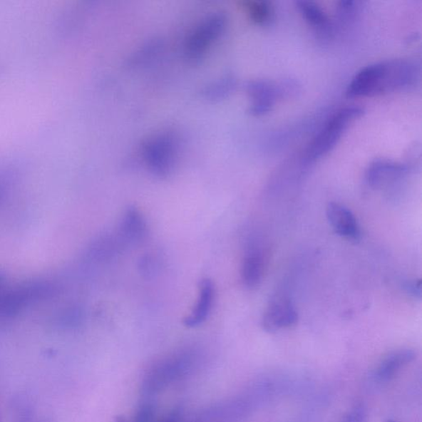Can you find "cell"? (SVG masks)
<instances>
[{
    "label": "cell",
    "instance_id": "1",
    "mask_svg": "<svg viewBox=\"0 0 422 422\" xmlns=\"http://www.w3.org/2000/svg\"><path fill=\"white\" fill-rule=\"evenodd\" d=\"M419 77L418 66L408 60L376 63L359 71L346 88L348 98L371 97L403 91Z\"/></svg>",
    "mask_w": 422,
    "mask_h": 422
},
{
    "label": "cell",
    "instance_id": "2",
    "mask_svg": "<svg viewBox=\"0 0 422 422\" xmlns=\"http://www.w3.org/2000/svg\"><path fill=\"white\" fill-rule=\"evenodd\" d=\"M363 114L364 109L356 106L337 110L309 147L308 160L315 161L328 154L339 143L348 126L355 120L360 118Z\"/></svg>",
    "mask_w": 422,
    "mask_h": 422
},
{
    "label": "cell",
    "instance_id": "3",
    "mask_svg": "<svg viewBox=\"0 0 422 422\" xmlns=\"http://www.w3.org/2000/svg\"><path fill=\"white\" fill-rule=\"evenodd\" d=\"M227 25L225 14H210L195 26L185 42L184 54L189 61L197 62L207 54L210 47L224 34Z\"/></svg>",
    "mask_w": 422,
    "mask_h": 422
},
{
    "label": "cell",
    "instance_id": "4",
    "mask_svg": "<svg viewBox=\"0 0 422 422\" xmlns=\"http://www.w3.org/2000/svg\"><path fill=\"white\" fill-rule=\"evenodd\" d=\"M177 142L171 134L161 133L150 137L142 149L146 166L160 177L170 176L175 166Z\"/></svg>",
    "mask_w": 422,
    "mask_h": 422
},
{
    "label": "cell",
    "instance_id": "5",
    "mask_svg": "<svg viewBox=\"0 0 422 422\" xmlns=\"http://www.w3.org/2000/svg\"><path fill=\"white\" fill-rule=\"evenodd\" d=\"M298 321V312L292 300L286 294L274 297L264 313L262 326L267 332H276L290 328Z\"/></svg>",
    "mask_w": 422,
    "mask_h": 422
},
{
    "label": "cell",
    "instance_id": "6",
    "mask_svg": "<svg viewBox=\"0 0 422 422\" xmlns=\"http://www.w3.org/2000/svg\"><path fill=\"white\" fill-rule=\"evenodd\" d=\"M410 168L405 163L388 160H376L366 172V183L373 189L381 190L395 186L407 177Z\"/></svg>",
    "mask_w": 422,
    "mask_h": 422
},
{
    "label": "cell",
    "instance_id": "7",
    "mask_svg": "<svg viewBox=\"0 0 422 422\" xmlns=\"http://www.w3.org/2000/svg\"><path fill=\"white\" fill-rule=\"evenodd\" d=\"M246 91L252 103L249 113L255 117H261L271 112L277 99L284 94V86L265 81H252L247 83Z\"/></svg>",
    "mask_w": 422,
    "mask_h": 422
},
{
    "label": "cell",
    "instance_id": "8",
    "mask_svg": "<svg viewBox=\"0 0 422 422\" xmlns=\"http://www.w3.org/2000/svg\"><path fill=\"white\" fill-rule=\"evenodd\" d=\"M326 217L335 233L351 241L361 240V231L352 211L344 205L331 202L326 207Z\"/></svg>",
    "mask_w": 422,
    "mask_h": 422
},
{
    "label": "cell",
    "instance_id": "9",
    "mask_svg": "<svg viewBox=\"0 0 422 422\" xmlns=\"http://www.w3.org/2000/svg\"><path fill=\"white\" fill-rule=\"evenodd\" d=\"M147 235L148 225L144 215L135 207L126 210L117 235L124 246L138 245L146 239Z\"/></svg>",
    "mask_w": 422,
    "mask_h": 422
},
{
    "label": "cell",
    "instance_id": "10",
    "mask_svg": "<svg viewBox=\"0 0 422 422\" xmlns=\"http://www.w3.org/2000/svg\"><path fill=\"white\" fill-rule=\"evenodd\" d=\"M215 295L214 283L210 279H203L199 284L198 299L191 314L183 320L187 328H197L205 323L212 310Z\"/></svg>",
    "mask_w": 422,
    "mask_h": 422
},
{
    "label": "cell",
    "instance_id": "11",
    "mask_svg": "<svg viewBox=\"0 0 422 422\" xmlns=\"http://www.w3.org/2000/svg\"><path fill=\"white\" fill-rule=\"evenodd\" d=\"M264 267L265 260L260 247L254 245L247 247L241 265V279L244 286L249 289L259 286Z\"/></svg>",
    "mask_w": 422,
    "mask_h": 422
},
{
    "label": "cell",
    "instance_id": "12",
    "mask_svg": "<svg viewBox=\"0 0 422 422\" xmlns=\"http://www.w3.org/2000/svg\"><path fill=\"white\" fill-rule=\"evenodd\" d=\"M416 357V352L408 348L390 352L379 363L374 372V377L379 382L390 381L401 371V369L413 361Z\"/></svg>",
    "mask_w": 422,
    "mask_h": 422
},
{
    "label": "cell",
    "instance_id": "13",
    "mask_svg": "<svg viewBox=\"0 0 422 422\" xmlns=\"http://www.w3.org/2000/svg\"><path fill=\"white\" fill-rule=\"evenodd\" d=\"M299 12L309 25L312 26L324 38H329L332 34V26L328 16L318 4L311 1L297 2Z\"/></svg>",
    "mask_w": 422,
    "mask_h": 422
},
{
    "label": "cell",
    "instance_id": "14",
    "mask_svg": "<svg viewBox=\"0 0 422 422\" xmlns=\"http://www.w3.org/2000/svg\"><path fill=\"white\" fill-rule=\"evenodd\" d=\"M236 78L232 76H226L205 86L202 91L203 97L209 101H221L235 91Z\"/></svg>",
    "mask_w": 422,
    "mask_h": 422
},
{
    "label": "cell",
    "instance_id": "15",
    "mask_svg": "<svg viewBox=\"0 0 422 422\" xmlns=\"http://www.w3.org/2000/svg\"><path fill=\"white\" fill-rule=\"evenodd\" d=\"M124 247L118 236H104L94 242L91 256L97 260H107L115 256Z\"/></svg>",
    "mask_w": 422,
    "mask_h": 422
},
{
    "label": "cell",
    "instance_id": "16",
    "mask_svg": "<svg viewBox=\"0 0 422 422\" xmlns=\"http://www.w3.org/2000/svg\"><path fill=\"white\" fill-rule=\"evenodd\" d=\"M247 14L253 23L258 25H266L272 19L273 9L270 3L252 0L245 3Z\"/></svg>",
    "mask_w": 422,
    "mask_h": 422
},
{
    "label": "cell",
    "instance_id": "17",
    "mask_svg": "<svg viewBox=\"0 0 422 422\" xmlns=\"http://www.w3.org/2000/svg\"><path fill=\"white\" fill-rule=\"evenodd\" d=\"M358 2L341 1L337 7V19L343 24H351L359 12Z\"/></svg>",
    "mask_w": 422,
    "mask_h": 422
},
{
    "label": "cell",
    "instance_id": "18",
    "mask_svg": "<svg viewBox=\"0 0 422 422\" xmlns=\"http://www.w3.org/2000/svg\"><path fill=\"white\" fill-rule=\"evenodd\" d=\"M155 413V406L145 403L137 411L134 422H154Z\"/></svg>",
    "mask_w": 422,
    "mask_h": 422
},
{
    "label": "cell",
    "instance_id": "19",
    "mask_svg": "<svg viewBox=\"0 0 422 422\" xmlns=\"http://www.w3.org/2000/svg\"><path fill=\"white\" fill-rule=\"evenodd\" d=\"M404 292L415 299L421 298V281L418 279H408L403 284Z\"/></svg>",
    "mask_w": 422,
    "mask_h": 422
},
{
    "label": "cell",
    "instance_id": "20",
    "mask_svg": "<svg viewBox=\"0 0 422 422\" xmlns=\"http://www.w3.org/2000/svg\"><path fill=\"white\" fill-rule=\"evenodd\" d=\"M113 422H128L123 416H115Z\"/></svg>",
    "mask_w": 422,
    "mask_h": 422
},
{
    "label": "cell",
    "instance_id": "21",
    "mask_svg": "<svg viewBox=\"0 0 422 422\" xmlns=\"http://www.w3.org/2000/svg\"><path fill=\"white\" fill-rule=\"evenodd\" d=\"M175 418H176V416H175ZM174 418V416H173V418H172L170 420H168V421H166L165 422H175L176 421V419L174 420V418Z\"/></svg>",
    "mask_w": 422,
    "mask_h": 422
},
{
    "label": "cell",
    "instance_id": "22",
    "mask_svg": "<svg viewBox=\"0 0 422 422\" xmlns=\"http://www.w3.org/2000/svg\"><path fill=\"white\" fill-rule=\"evenodd\" d=\"M388 422H395V421H388Z\"/></svg>",
    "mask_w": 422,
    "mask_h": 422
}]
</instances>
